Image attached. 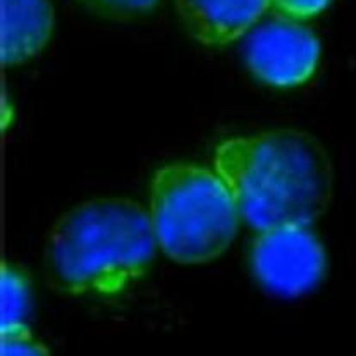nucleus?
Wrapping results in <instances>:
<instances>
[{
	"label": "nucleus",
	"mask_w": 356,
	"mask_h": 356,
	"mask_svg": "<svg viewBox=\"0 0 356 356\" xmlns=\"http://www.w3.org/2000/svg\"><path fill=\"white\" fill-rule=\"evenodd\" d=\"M216 170L252 227L310 226L334 186L325 148L312 134L279 129L231 138L216 150Z\"/></svg>",
	"instance_id": "1"
},
{
	"label": "nucleus",
	"mask_w": 356,
	"mask_h": 356,
	"mask_svg": "<svg viewBox=\"0 0 356 356\" xmlns=\"http://www.w3.org/2000/svg\"><path fill=\"white\" fill-rule=\"evenodd\" d=\"M157 245L152 217L140 203L90 200L54 224L45 245L47 277L65 294H115L147 272Z\"/></svg>",
	"instance_id": "2"
},
{
	"label": "nucleus",
	"mask_w": 356,
	"mask_h": 356,
	"mask_svg": "<svg viewBox=\"0 0 356 356\" xmlns=\"http://www.w3.org/2000/svg\"><path fill=\"white\" fill-rule=\"evenodd\" d=\"M150 217L165 255L179 264H207L229 248L241 213L217 170L170 163L152 181Z\"/></svg>",
	"instance_id": "3"
},
{
	"label": "nucleus",
	"mask_w": 356,
	"mask_h": 356,
	"mask_svg": "<svg viewBox=\"0 0 356 356\" xmlns=\"http://www.w3.org/2000/svg\"><path fill=\"white\" fill-rule=\"evenodd\" d=\"M325 252L317 236L301 224L260 231L252 248V268L268 293L296 298L321 284Z\"/></svg>",
	"instance_id": "4"
},
{
	"label": "nucleus",
	"mask_w": 356,
	"mask_h": 356,
	"mask_svg": "<svg viewBox=\"0 0 356 356\" xmlns=\"http://www.w3.org/2000/svg\"><path fill=\"white\" fill-rule=\"evenodd\" d=\"M245 57L257 78L286 88L301 85L314 76L321 45L308 28L294 21L274 19L248 36Z\"/></svg>",
	"instance_id": "5"
},
{
	"label": "nucleus",
	"mask_w": 356,
	"mask_h": 356,
	"mask_svg": "<svg viewBox=\"0 0 356 356\" xmlns=\"http://www.w3.org/2000/svg\"><path fill=\"white\" fill-rule=\"evenodd\" d=\"M188 30L205 45H226L245 35L270 0H176Z\"/></svg>",
	"instance_id": "6"
},
{
	"label": "nucleus",
	"mask_w": 356,
	"mask_h": 356,
	"mask_svg": "<svg viewBox=\"0 0 356 356\" xmlns=\"http://www.w3.org/2000/svg\"><path fill=\"white\" fill-rule=\"evenodd\" d=\"M0 59L23 64L42 52L54 31L50 0H0Z\"/></svg>",
	"instance_id": "7"
},
{
	"label": "nucleus",
	"mask_w": 356,
	"mask_h": 356,
	"mask_svg": "<svg viewBox=\"0 0 356 356\" xmlns=\"http://www.w3.org/2000/svg\"><path fill=\"white\" fill-rule=\"evenodd\" d=\"M0 327L24 324L31 308V281L24 268L3 261L0 272Z\"/></svg>",
	"instance_id": "8"
},
{
	"label": "nucleus",
	"mask_w": 356,
	"mask_h": 356,
	"mask_svg": "<svg viewBox=\"0 0 356 356\" xmlns=\"http://www.w3.org/2000/svg\"><path fill=\"white\" fill-rule=\"evenodd\" d=\"M2 356H49L50 351L31 334L26 324L0 327Z\"/></svg>",
	"instance_id": "9"
},
{
	"label": "nucleus",
	"mask_w": 356,
	"mask_h": 356,
	"mask_svg": "<svg viewBox=\"0 0 356 356\" xmlns=\"http://www.w3.org/2000/svg\"><path fill=\"white\" fill-rule=\"evenodd\" d=\"M332 0H270V6L279 14L291 19H307L327 9Z\"/></svg>",
	"instance_id": "10"
},
{
	"label": "nucleus",
	"mask_w": 356,
	"mask_h": 356,
	"mask_svg": "<svg viewBox=\"0 0 356 356\" xmlns=\"http://www.w3.org/2000/svg\"><path fill=\"white\" fill-rule=\"evenodd\" d=\"M95 9L115 16H133V14L147 13L157 6L159 0H83Z\"/></svg>",
	"instance_id": "11"
}]
</instances>
